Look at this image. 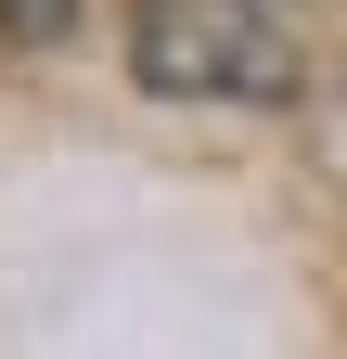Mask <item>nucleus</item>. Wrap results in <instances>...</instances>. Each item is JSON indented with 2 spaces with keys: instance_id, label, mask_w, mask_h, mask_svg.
Instances as JSON below:
<instances>
[{
  "instance_id": "nucleus-1",
  "label": "nucleus",
  "mask_w": 347,
  "mask_h": 359,
  "mask_svg": "<svg viewBox=\"0 0 347 359\" xmlns=\"http://www.w3.org/2000/svg\"><path fill=\"white\" fill-rule=\"evenodd\" d=\"M129 65L167 103H283L296 39L283 0H129Z\"/></svg>"
},
{
  "instance_id": "nucleus-2",
  "label": "nucleus",
  "mask_w": 347,
  "mask_h": 359,
  "mask_svg": "<svg viewBox=\"0 0 347 359\" xmlns=\"http://www.w3.org/2000/svg\"><path fill=\"white\" fill-rule=\"evenodd\" d=\"M0 26H13V39H65V26H77V0H0Z\"/></svg>"
}]
</instances>
